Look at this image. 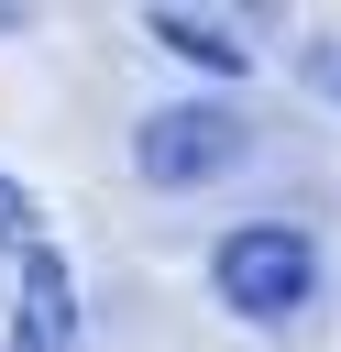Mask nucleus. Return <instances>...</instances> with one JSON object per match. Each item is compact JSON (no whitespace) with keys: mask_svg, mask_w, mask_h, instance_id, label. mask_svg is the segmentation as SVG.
Listing matches in <instances>:
<instances>
[{"mask_svg":"<svg viewBox=\"0 0 341 352\" xmlns=\"http://www.w3.org/2000/svg\"><path fill=\"white\" fill-rule=\"evenodd\" d=\"M242 154H253V121L220 110V99H176V110H154V121L132 132L143 187H209V176H231Z\"/></svg>","mask_w":341,"mask_h":352,"instance_id":"f03ea898","label":"nucleus"},{"mask_svg":"<svg viewBox=\"0 0 341 352\" xmlns=\"http://www.w3.org/2000/svg\"><path fill=\"white\" fill-rule=\"evenodd\" d=\"M143 33H154L165 55L209 66V77H253V22H231V11H187V0H165V11H143Z\"/></svg>","mask_w":341,"mask_h":352,"instance_id":"7ed1b4c3","label":"nucleus"},{"mask_svg":"<svg viewBox=\"0 0 341 352\" xmlns=\"http://www.w3.org/2000/svg\"><path fill=\"white\" fill-rule=\"evenodd\" d=\"M209 286H220V308H231V319L286 330V319L319 297V242H308L297 220H242V231H220Z\"/></svg>","mask_w":341,"mask_h":352,"instance_id":"f257e3e1","label":"nucleus"},{"mask_svg":"<svg viewBox=\"0 0 341 352\" xmlns=\"http://www.w3.org/2000/svg\"><path fill=\"white\" fill-rule=\"evenodd\" d=\"M330 88H341V66H330Z\"/></svg>","mask_w":341,"mask_h":352,"instance_id":"423d86ee","label":"nucleus"},{"mask_svg":"<svg viewBox=\"0 0 341 352\" xmlns=\"http://www.w3.org/2000/svg\"><path fill=\"white\" fill-rule=\"evenodd\" d=\"M22 352H77V275L55 242L22 253Z\"/></svg>","mask_w":341,"mask_h":352,"instance_id":"20e7f679","label":"nucleus"},{"mask_svg":"<svg viewBox=\"0 0 341 352\" xmlns=\"http://www.w3.org/2000/svg\"><path fill=\"white\" fill-rule=\"evenodd\" d=\"M0 242H22V253H33V242H44V220H33V198H22V187H11V176H0Z\"/></svg>","mask_w":341,"mask_h":352,"instance_id":"39448f33","label":"nucleus"}]
</instances>
